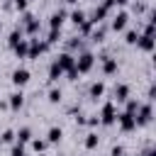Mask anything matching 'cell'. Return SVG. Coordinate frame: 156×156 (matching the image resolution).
Wrapping results in <instances>:
<instances>
[{
  "label": "cell",
  "instance_id": "obj_3",
  "mask_svg": "<svg viewBox=\"0 0 156 156\" xmlns=\"http://www.w3.org/2000/svg\"><path fill=\"white\" fill-rule=\"evenodd\" d=\"M115 119H117L115 105H112V102H105V105H102V112H100V122H102V124H112Z\"/></svg>",
  "mask_w": 156,
  "mask_h": 156
},
{
  "label": "cell",
  "instance_id": "obj_26",
  "mask_svg": "<svg viewBox=\"0 0 156 156\" xmlns=\"http://www.w3.org/2000/svg\"><path fill=\"white\" fill-rule=\"evenodd\" d=\"M85 146H88V149H95V146H98V134H88V136H85Z\"/></svg>",
  "mask_w": 156,
  "mask_h": 156
},
{
  "label": "cell",
  "instance_id": "obj_16",
  "mask_svg": "<svg viewBox=\"0 0 156 156\" xmlns=\"http://www.w3.org/2000/svg\"><path fill=\"white\" fill-rule=\"evenodd\" d=\"M22 102H24L22 93H12V95H10V107H12V110H20V107H22Z\"/></svg>",
  "mask_w": 156,
  "mask_h": 156
},
{
  "label": "cell",
  "instance_id": "obj_15",
  "mask_svg": "<svg viewBox=\"0 0 156 156\" xmlns=\"http://www.w3.org/2000/svg\"><path fill=\"white\" fill-rule=\"evenodd\" d=\"M127 95H129V88H127L124 83L115 88V98H117V102H122V100H127Z\"/></svg>",
  "mask_w": 156,
  "mask_h": 156
},
{
  "label": "cell",
  "instance_id": "obj_29",
  "mask_svg": "<svg viewBox=\"0 0 156 156\" xmlns=\"http://www.w3.org/2000/svg\"><path fill=\"white\" fill-rule=\"evenodd\" d=\"M46 144H49V141H41V139H34V141H32L34 151H44V149H46Z\"/></svg>",
  "mask_w": 156,
  "mask_h": 156
},
{
  "label": "cell",
  "instance_id": "obj_22",
  "mask_svg": "<svg viewBox=\"0 0 156 156\" xmlns=\"http://www.w3.org/2000/svg\"><path fill=\"white\" fill-rule=\"evenodd\" d=\"M20 39H22V32H20V29H15V32L10 34V39H7V44H10V46H17V44H20Z\"/></svg>",
  "mask_w": 156,
  "mask_h": 156
},
{
  "label": "cell",
  "instance_id": "obj_2",
  "mask_svg": "<svg viewBox=\"0 0 156 156\" xmlns=\"http://www.w3.org/2000/svg\"><path fill=\"white\" fill-rule=\"evenodd\" d=\"M151 105H139V110H136V117H134V122H136V127H144V124H149L151 122Z\"/></svg>",
  "mask_w": 156,
  "mask_h": 156
},
{
  "label": "cell",
  "instance_id": "obj_1",
  "mask_svg": "<svg viewBox=\"0 0 156 156\" xmlns=\"http://www.w3.org/2000/svg\"><path fill=\"white\" fill-rule=\"evenodd\" d=\"M115 7V0H102V5H98L95 7V12H93V17H90V22L93 24H98V22H102L105 17H107V12Z\"/></svg>",
  "mask_w": 156,
  "mask_h": 156
},
{
  "label": "cell",
  "instance_id": "obj_32",
  "mask_svg": "<svg viewBox=\"0 0 156 156\" xmlns=\"http://www.w3.org/2000/svg\"><path fill=\"white\" fill-rule=\"evenodd\" d=\"M2 141H5V144H10V141H15V132H10V129H7V132L2 134Z\"/></svg>",
  "mask_w": 156,
  "mask_h": 156
},
{
  "label": "cell",
  "instance_id": "obj_10",
  "mask_svg": "<svg viewBox=\"0 0 156 156\" xmlns=\"http://www.w3.org/2000/svg\"><path fill=\"white\" fill-rule=\"evenodd\" d=\"M27 80H29V71H27V68H17V71L12 73V83H15V85H24Z\"/></svg>",
  "mask_w": 156,
  "mask_h": 156
},
{
  "label": "cell",
  "instance_id": "obj_5",
  "mask_svg": "<svg viewBox=\"0 0 156 156\" xmlns=\"http://www.w3.org/2000/svg\"><path fill=\"white\" fill-rule=\"evenodd\" d=\"M90 68H93V54L85 51V54L78 56V61H76V71H78V73H85V71H90Z\"/></svg>",
  "mask_w": 156,
  "mask_h": 156
},
{
  "label": "cell",
  "instance_id": "obj_34",
  "mask_svg": "<svg viewBox=\"0 0 156 156\" xmlns=\"http://www.w3.org/2000/svg\"><path fill=\"white\" fill-rule=\"evenodd\" d=\"M66 73H68V78H71V80H78V76H80V73L76 71V66H73L71 71H66Z\"/></svg>",
  "mask_w": 156,
  "mask_h": 156
},
{
  "label": "cell",
  "instance_id": "obj_13",
  "mask_svg": "<svg viewBox=\"0 0 156 156\" xmlns=\"http://www.w3.org/2000/svg\"><path fill=\"white\" fill-rule=\"evenodd\" d=\"M15 139H17V144H22V146H24V144L32 139V129H29V127H22V129L15 134Z\"/></svg>",
  "mask_w": 156,
  "mask_h": 156
},
{
  "label": "cell",
  "instance_id": "obj_25",
  "mask_svg": "<svg viewBox=\"0 0 156 156\" xmlns=\"http://www.w3.org/2000/svg\"><path fill=\"white\" fill-rule=\"evenodd\" d=\"M136 110H139V102H136V100H129L124 112H127V115H136Z\"/></svg>",
  "mask_w": 156,
  "mask_h": 156
},
{
  "label": "cell",
  "instance_id": "obj_11",
  "mask_svg": "<svg viewBox=\"0 0 156 156\" xmlns=\"http://www.w3.org/2000/svg\"><path fill=\"white\" fill-rule=\"evenodd\" d=\"M63 20H66V12H63V10H58V12H54V15H51V20H49V27H51V29H61Z\"/></svg>",
  "mask_w": 156,
  "mask_h": 156
},
{
  "label": "cell",
  "instance_id": "obj_20",
  "mask_svg": "<svg viewBox=\"0 0 156 156\" xmlns=\"http://www.w3.org/2000/svg\"><path fill=\"white\" fill-rule=\"evenodd\" d=\"M102 93H105V85L102 83H93L90 85V98H100Z\"/></svg>",
  "mask_w": 156,
  "mask_h": 156
},
{
  "label": "cell",
  "instance_id": "obj_17",
  "mask_svg": "<svg viewBox=\"0 0 156 156\" xmlns=\"http://www.w3.org/2000/svg\"><path fill=\"white\" fill-rule=\"evenodd\" d=\"M102 71H105V73H115V71H117V61L105 56V61H102Z\"/></svg>",
  "mask_w": 156,
  "mask_h": 156
},
{
  "label": "cell",
  "instance_id": "obj_8",
  "mask_svg": "<svg viewBox=\"0 0 156 156\" xmlns=\"http://www.w3.org/2000/svg\"><path fill=\"white\" fill-rule=\"evenodd\" d=\"M127 20H129V15H127V12H117V15H115V20H112V29H115V32H122V29L127 27Z\"/></svg>",
  "mask_w": 156,
  "mask_h": 156
},
{
  "label": "cell",
  "instance_id": "obj_28",
  "mask_svg": "<svg viewBox=\"0 0 156 156\" xmlns=\"http://www.w3.org/2000/svg\"><path fill=\"white\" fill-rule=\"evenodd\" d=\"M90 39H93V41H102V39H105V29H102V27H100V29H95Z\"/></svg>",
  "mask_w": 156,
  "mask_h": 156
},
{
  "label": "cell",
  "instance_id": "obj_37",
  "mask_svg": "<svg viewBox=\"0 0 156 156\" xmlns=\"http://www.w3.org/2000/svg\"><path fill=\"white\" fill-rule=\"evenodd\" d=\"M129 0H115V5H127Z\"/></svg>",
  "mask_w": 156,
  "mask_h": 156
},
{
  "label": "cell",
  "instance_id": "obj_27",
  "mask_svg": "<svg viewBox=\"0 0 156 156\" xmlns=\"http://www.w3.org/2000/svg\"><path fill=\"white\" fill-rule=\"evenodd\" d=\"M78 27H80V34H90V29H93V22H90V20H85V22H80Z\"/></svg>",
  "mask_w": 156,
  "mask_h": 156
},
{
  "label": "cell",
  "instance_id": "obj_4",
  "mask_svg": "<svg viewBox=\"0 0 156 156\" xmlns=\"http://www.w3.org/2000/svg\"><path fill=\"white\" fill-rule=\"evenodd\" d=\"M49 49V44L46 41H39V39H34V41H29V51H27V58H37L39 54H44Z\"/></svg>",
  "mask_w": 156,
  "mask_h": 156
},
{
  "label": "cell",
  "instance_id": "obj_9",
  "mask_svg": "<svg viewBox=\"0 0 156 156\" xmlns=\"http://www.w3.org/2000/svg\"><path fill=\"white\" fill-rule=\"evenodd\" d=\"M22 20H24V29H27V34H37V32H39V20H34L32 15H24Z\"/></svg>",
  "mask_w": 156,
  "mask_h": 156
},
{
  "label": "cell",
  "instance_id": "obj_14",
  "mask_svg": "<svg viewBox=\"0 0 156 156\" xmlns=\"http://www.w3.org/2000/svg\"><path fill=\"white\" fill-rule=\"evenodd\" d=\"M12 49H15V54H17L20 58H24V56H27V51H29V41H27V39H20V44H17V46H12Z\"/></svg>",
  "mask_w": 156,
  "mask_h": 156
},
{
  "label": "cell",
  "instance_id": "obj_21",
  "mask_svg": "<svg viewBox=\"0 0 156 156\" xmlns=\"http://www.w3.org/2000/svg\"><path fill=\"white\" fill-rule=\"evenodd\" d=\"M124 41H127V44H136V41H139V32H134V29H129V32L124 34Z\"/></svg>",
  "mask_w": 156,
  "mask_h": 156
},
{
  "label": "cell",
  "instance_id": "obj_36",
  "mask_svg": "<svg viewBox=\"0 0 156 156\" xmlns=\"http://www.w3.org/2000/svg\"><path fill=\"white\" fill-rule=\"evenodd\" d=\"M15 5H17V10H24L27 7V0H15Z\"/></svg>",
  "mask_w": 156,
  "mask_h": 156
},
{
  "label": "cell",
  "instance_id": "obj_23",
  "mask_svg": "<svg viewBox=\"0 0 156 156\" xmlns=\"http://www.w3.org/2000/svg\"><path fill=\"white\" fill-rule=\"evenodd\" d=\"M46 136H49V139H46V141H58V139H61V129H58V127H51V129H49V134H46Z\"/></svg>",
  "mask_w": 156,
  "mask_h": 156
},
{
  "label": "cell",
  "instance_id": "obj_33",
  "mask_svg": "<svg viewBox=\"0 0 156 156\" xmlns=\"http://www.w3.org/2000/svg\"><path fill=\"white\" fill-rule=\"evenodd\" d=\"M110 156H124V149H122V146H112Z\"/></svg>",
  "mask_w": 156,
  "mask_h": 156
},
{
  "label": "cell",
  "instance_id": "obj_12",
  "mask_svg": "<svg viewBox=\"0 0 156 156\" xmlns=\"http://www.w3.org/2000/svg\"><path fill=\"white\" fill-rule=\"evenodd\" d=\"M144 51H151L154 49V34H139V41H136Z\"/></svg>",
  "mask_w": 156,
  "mask_h": 156
},
{
  "label": "cell",
  "instance_id": "obj_24",
  "mask_svg": "<svg viewBox=\"0 0 156 156\" xmlns=\"http://www.w3.org/2000/svg\"><path fill=\"white\" fill-rule=\"evenodd\" d=\"M58 41V29H49V37H46V44L51 46V44H56Z\"/></svg>",
  "mask_w": 156,
  "mask_h": 156
},
{
  "label": "cell",
  "instance_id": "obj_30",
  "mask_svg": "<svg viewBox=\"0 0 156 156\" xmlns=\"http://www.w3.org/2000/svg\"><path fill=\"white\" fill-rule=\"evenodd\" d=\"M10 156H24V146L22 144H15L12 151H10Z\"/></svg>",
  "mask_w": 156,
  "mask_h": 156
},
{
  "label": "cell",
  "instance_id": "obj_35",
  "mask_svg": "<svg viewBox=\"0 0 156 156\" xmlns=\"http://www.w3.org/2000/svg\"><path fill=\"white\" fill-rule=\"evenodd\" d=\"M76 46H80V39H71L68 41V49H76Z\"/></svg>",
  "mask_w": 156,
  "mask_h": 156
},
{
  "label": "cell",
  "instance_id": "obj_40",
  "mask_svg": "<svg viewBox=\"0 0 156 156\" xmlns=\"http://www.w3.org/2000/svg\"><path fill=\"white\" fill-rule=\"evenodd\" d=\"M0 27H2V22H0Z\"/></svg>",
  "mask_w": 156,
  "mask_h": 156
},
{
  "label": "cell",
  "instance_id": "obj_18",
  "mask_svg": "<svg viewBox=\"0 0 156 156\" xmlns=\"http://www.w3.org/2000/svg\"><path fill=\"white\" fill-rule=\"evenodd\" d=\"M61 73H63V71H61V68L56 66V61H54V63L49 66V80H58V78H61Z\"/></svg>",
  "mask_w": 156,
  "mask_h": 156
},
{
  "label": "cell",
  "instance_id": "obj_31",
  "mask_svg": "<svg viewBox=\"0 0 156 156\" xmlns=\"http://www.w3.org/2000/svg\"><path fill=\"white\" fill-rule=\"evenodd\" d=\"M61 100V90H51L49 93V102H58Z\"/></svg>",
  "mask_w": 156,
  "mask_h": 156
},
{
  "label": "cell",
  "instance_id": "obj_6",
  "mask_svg": "<svg viewBox=\"0 0 156 156\" xmlns=\"http://www.w3.org/2000/svg\"><path fill=\"white\" fill-rule=\"evenodd\" d=\"M56 66H58L61 71H71V68L76 66V61H73L71 54H58V56H56Z\"/></svg>",
  "mask_w": 156,
  "mask_h": 156
},
{
  "label": "cell",
  "instance_id": "obj_38",
  "mask_svg": "<svg viewBox=\"0 0 156 156\" xmlns=\"http://www.w3.org/2000/svg\"><path fill=\"white\" fill-rule=\"evenodd\" d=\"M144 156H156V154H154V151L149 149V151H144Z\"/></svg>",
  "mask_w": 156,
  "mask_h": 156
},
{
  "label": "cell",
  "instance_id": "obj_7",
  "mask_svg": "<svg viewBox=\"0 0 156 156\" xmlns=\"http://www.w3.org/2000/svg\"><path fill=\"white\" fill-rule=\"evenodd\" d=\"M119 127H122V132H132V129H136L134 115H127V112H122V115H119Z\"/></svg>",
  "mask_w": 156,
  "mask_h": 156
},
{
  "label": "cell",
  "instance_id": "obj_39",
  "mask_svg": "<svg viewBox=\"0 0 156 156\" xmlns=\"http://www.w3.org/2000/svg\"><path fill=\"white\" fill-rule=\"evenodd\" d=\"M66 2H78V0H66Z\"/></svg>",
  "mask_w": 156,
  "mask_h": 156
},
{
  "label": "cell",
  "instance_id": "obj_19",
  "mask_svg": "<svg viewBox=\"0 0 156 156\" xmlns=\"http://www.w3.org/2000/svg\"><path fill=\"white\" fill-rule=\"evenodd\" d=\"M71 22L78 27L80 22H85V12H83V10H76V12H71Z\"/></svg>",
  "mask_w": 156,
  "mask_h": 156
}]
</instances>
